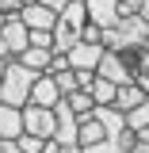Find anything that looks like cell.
Returning a JSON list of instances; mask_svg holds the SVG:
<instances>
[{"label": "cell", "instance_id": "obj_1", "mask_svg": "<svg viewBox=\"0 0 149 153\" xmlns=\"http://www.w3.org/2000/svg\"><path fill=\"white\" fill-rule=\"evenodd\" d=\"M35 69H27L23 61H8L4 65V76H0V100L4 103H16V107H23L27 100H31V84H35Z\"/></svg>", "mask_w": 149, "mask_h": 153}, {"label": "cell", "instance_id": "obj_2", "mask_svg": "<svg viewBox=\"0 0 149 153\" xmlns=\"http://www.w3.org/2000/svg\"><path fill=\"white\" fill-rule=\"evenodd\" d=\"M23 130L27 134H38V138H54L57 130V115L54 107H42V103H23Z\"/></svg>", "mask_w": 149, "mask_h": 153}, {"label": "cell", "instance_id": "obj_3", "mask_svg": "<svg viewBox=\"0 0 149 153\" xmlns=\"http://www.w3.org/2000/svg\"><path fill=\"white\" fill-rule=\"evenodd\" d=\"M19 19H23L31 31H54L57 12H54V8H46L42 0H23V8H19Z\"/></svg>", "mask_w": 149, "mask_h": 153}, {"label": "cell", "instance_id": "obj_4", "mask_svg": "<svg viewBox=\"0 0 149 153\" xmlns=\"http://www.w3.org/2000/svg\"><path fill=\"white\" fill-rule=\"evenodd\" d=\"M103 50H107L103 42H84V38H80L76 46H69V50H65V54H69V69H92V73H96V69H99Z\"/></svg>", "mask_w": 149, "mask_h": 153}, {"label": "cell", "instance_id": "obj_5", "mask_svg": "<svg viewBox=\"0 0 149 153\" xmlns=\"http://www.w3.org/2000/svg\"><path fill=\"white\" fill-rule=\"evenodd\" d=\"M0 38L8 42V50L12 54H19V50H27V42H31V27L16 16H0Z\"/></svg>", "mask_w": 149, "mask_h": 153}, {"label": "cell", "instance_id": "obj_6", "mask_svg": "<svg viewBox=\"0 0 149 153\" xmlns=\"http://www.w3.org/2000/svg\"><path fill=\"white\" fill-rule=\"evenodd\" d=\"M99 76H107V80H115V84H126V80H134V69L126 65V57L119 54V50H103V57H99V69H96Z\"/></svg>", "mask_w": 149, "mask_h": 153}, {"label": "cell", "instance_id": "obj_7", "mask_svg": "<svg viewBox=\"0 0 149 153\" xmlns=\"http://www.w3.org/2000/svg\"><path fill=\"white\" fill-rule=\"evenodd\" d=\"M84 8H88V19L99 23L103 31L115 27L119 19H122V8H119V0H84Z\"/></svg>", "mask_w": 149, "mask_h": 153}, {"label": "cell", "instance_id": "obj_8", "mask_svg": "<svg viewBox=\"0 0 149 153\" xmlns=\"http://www.w3.org/2000/svg\"><path fill=\"white\" fill-rule=\"evenodd\" d=\"M61 100V88H57L54 73H38L35 84H31V103H42V107H54Z\"/></svg>", "mask_w": 149, "mask_h": 153}, {"label": "cell", "instance_id": "obj_9", "mask_svg": "<svg viewBox=\"0 0 149 153\" xmlns=\"http://www.w3.org/2000/svg\"><path fill=\"white\" fill-rule=\"evenodd\" d=\"M92 115L103 123V130H107V138H119V134L126 130V111H119L115 103H99V107H92Z\"/></svg>", "mask_w": 149, "mask_h": 153}, {"label": "cell", "instance_id": "obj_10", "mask_svg": "<svg viewBox=\"0 0 149 153\" xmlns=\"http://www.w3.org/2000/svg\"><path fill=\"white\" fill-rule=\"evenodd\" d=\"M23 134V107L0 100V138H19Z\"/></svg>", "mask_w": 149, "mask_h": 153}, {"label": "cell", "instance_id": "obj_11", "mask_svg": "<svg viewBox=\"0 0 149 153\" xmlns=\"http://www.w3.org/2000/svg\"><path fill=\"white\" fill-rule=\"evenodd\" d=\"M50 57H54V50H46V46H27V50L16 54V61H23V65L35 69V73H46V69H50Z\"/></svg>", "mask_w": 149, "mask_h": 153}, {"label": "cell", "instance_id": "obj_12", "mask_svg": "<svg viewBox=\"0 0 149 153\" xmlns=\"http://www.w3.org/2000/svg\"><path fill=\"white\" fill-rule=\"evenodd\" d=\"M107 130H103V123L96 119V115H84L80 119V130H76V146H96V142H103Z\"/></svg>", "mask_w": 149, "mask_h": 153}, {"label": "cell", "instance_id": "obj_13", "mask_svg": "<svg viewBox=\"0 0 149 153\" xmlns=\"http://www.w3.org/2000/svg\"><path fill=\"white\" fill-rule=\"evenodd\" d=\"M80 42V27H73V23H65V19H57L54 23V50H69V46H76Z\"/></svg>", "mask_w": 149, "mask_h": 153}, {"label": "cell", "instance_id": "obj_14", "mask_svg": "<svg viewBox=\"0 0 149 153\" xmlns=\"http://www.w3.org/2000/svg\"><path fill=\"white\" fill-rule=\"evenodd\" d=\"M88 92H92V103L99 107V103H115V92H119V84L96 73V76H92V84H88Z\"/></svg>", "mask_w": 149, "mask_h": 153}, {"label": "cell", "instance_id": "obj_15", "mask_svg": "<svg viewBox=\"0 0 149 153\" xmlns=\"http://www.w3.org/2000/svg\"><path fill=\"white\" fill-rule=\"evenodd\" d=\"M142 100H145V92H142L134 80H126V84H119V92H115V107H119V111H130Z\"/></svg>", "mask_w": 149, "mask_h": 153}, {"label": "cell", "instance_id": "obj_16", "mask_svg": "<svg viewBox=\"0 0 149 153\" xmlns=\"http://www.w3.org/2000/svg\"><path fill=\"white\" fill-rule=\"evenodd\" d=\"M57 19H65V23H73V27H84L88 23V8H84V0H69L65 8H61V16Z\"/></svg>", "mask_w": 149, "mask_h": 153}, {"label": "cell", "instance_id": "obj_17", "mask_svg": "<svg viewBox=\"0 0 149 153\" xmlns=\"http://www.w3.org/2000/svg\"><path fill=\"white\" fill-rule=\"evenodd\" d=\"M65 100H69V107L76 111V119L92 115V107H96V103H92V92H88V88H76V92H69Z\"/></svg>", "mask_w": 149, "mask_h": 153}, {"label": "cell", "instance_id": "obj_18", "mask_svg": "<svg viewBox=\"0 0 149 153\" xmlns=\"http://www.w3.org/2000/svg\"><path fill=\"white\" fill-rule=\"evenodd\" d=\"M126 126H130V130H142V126H149V96L138 103V107H130V111H126Z\"/></svg>", "mask_w": 149, "mask_h": 153}, {"label": "cell", "instance_id": "obj_19", "mask_svg": "<svg viewBox=\"0 0 149 153\" xmlns=\"http://www.w3.org/2000/svg\"><path fill=\"white\" fill-rule=\"evenodd\" d=\"M16 146H19L23 153H42V146H46V138H38V134H27V130H23V134L16 138Z\"/></svg>", "mask_w": 149, "mask_h": 153}, {"label": "cell", "instance_id": "obj_20", "mask_svg": "<svg viewBox=\"0 0 149 153\" xmlns=\"http://www.w3.org/2000/svg\"><path fill=\"white\" fill-rule=\"evenodd\" d=\"M54 80H57V88H61V96H69V92H76V88H80L73 69H61V73H54Z\"/></svg>", "mask_w": 149, "mask_h": 153}, {"label": "cell", "instance_id": "obj_21", "mask_svg": "<svg viewBox=\"0 0 149 153\" xmlns=\"http://www.w3.org/2000/svg\"><path fill=\"white\" fill-rule=\"evenodd\" d=\"M80 38H84V42H103V27H99V23H92V19H88V23L80 27Z\"/></svg>", "mask_w": 149, "mask_h": 153}, {"label": "cell", "instance_id": "obj_22", "mask_svg": "<svg viewBox=\"0 0 149 153\" xmlns=\"http://www.w3.org/2000/svg\"><path fill=\"white\" fill-rule=\"evenodd\" d=\"M27 46H46V50H54V31H31V42Z\"/></svg>", "mask_w": 149, "mask_h": 153}, {"label": "cell", "instance_id": "obj_23", "mask_svg": "<svg viewBox=\"0 0 149 153\" xmlns=\"http://www.w3.org/2000/svg\"><path fill=\"white\" fill-rule=\"evenodd\" d=\"M134 84H138V88L149 96V69H138V73H134Z\"/></svg>", "mask_w": 149, "mask_h": 153}, {"label": "cell", "instance_id": "obj_24", "mask_svg": "<svg viewBox=\"0 0 149 153\" xmlns=\"http://www.w3.org/2000/svg\"><path fill=\"white\" fill-rule=\"evenodd\" d=\"M0 153H23V149L16 146V138H0Z\"/></svg>", "mask_w": 149, "mask_h": 153}, {"label": "cell", "instance_id": "obj_25", "mask_svg": "<svg viewBox=\"0 0 149 153\" xmlns=\"http://www.w3.org/2000/svg\"><path fill=\"white\" fill-rule=\"evenodd\" d=\"M119 8H122V16H130V12L142 8V0H119Z\"/></svg>", "mask_w": 149, "mask_h": 153}, {"label": "cell", "instance_id": "obj_26", "mask_svg": "<svg viewBox=\"0 0 149 153\" xmlns=\"http://www.w3.org/2000/svg\"><path fill=\"white\" fill-rule=\"evenodd\" d=\"M42 4H46V8H54L57 16H61V8H65V4H69V0H42Z\"/></svg>", "mask_w": 149, "mask_h": 153}, {"label": "cell", "instance_id": "obj_27", "mask_svg": "<svg viewBox=\"0 0 149 153\" xmlns=\"http://www.w3.org/2000/svg\"><path fill=\"white\" fill-rule=\"evenodd\" d=\"M138 16H142V19H149V0H142V8H138Z\"/></svg>", "mask_w": 149, "mask_h": 153}, {"label": "cell", "instance_id": "obj_28", "mask_svg": "<svg viewBox=\"0 0 149 153\" xmlns=\"http://www.w3.org/2000/svg\"><path fill=\"white\" fill-rule=\"evenodd\" d=\"M57 153H80V146H57Z\"/></svg>", "mask_w": 149, "mask_h": 153}, {"label": "cell", "instance_id": "obj_29", "mask_svg": "<svg viewBox=\"0 0 149 153\" xmlns=\"http://www.w3.org/2000/svg\"><path fill=\"white\" fill-rule=\"evenodd\" d=\"M138 138H142V142L149 146V126H142V130H138Z\"/></svg>", "mask_w": 149, "mask_h": 153}, {"label": "cell", "instance_id": "obj_30", "mask_svg": "<svg viewBox=\"0 0 149 153\" xmlns=\"http://www.w3.org/2000/svg\"><path fill=\"white\" fill-rule=\"evenodd\" d=\"M4 65H8V61H0V76H4Z\"/></svg>", "mask_w": 149, "mask_h": 153}]
</instances>
